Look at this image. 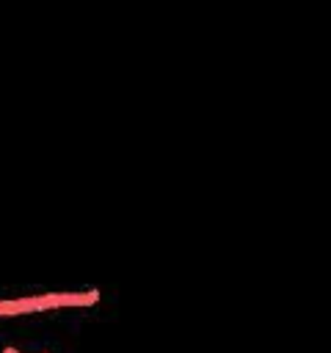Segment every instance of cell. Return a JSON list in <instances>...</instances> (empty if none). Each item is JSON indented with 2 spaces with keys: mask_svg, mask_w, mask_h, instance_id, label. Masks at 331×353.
I'll list each match as a JSON object with an SVG mask.
<instances>
[{
  "mask_svg": "<svg viewBox=\"0 0 331 353\" xmlns=\"http://www.w3.org/2000/svg\"><path fill=\"white\" fill-rule=\"evenodd\" d=\"M3 353H22V350H17V347H3Z\"/></svg>",
  "mask_w": 331,
  "mask_h": 353,
  "instance_id": "2",
  "label": "cell"
},
{
  "mask_svg": "<svg viewBox=\"0 0 331 353\" xmlns=\"http://www.w3.org/2000/svg\"><path fill=\"white\" fill-rule=\"evenodd\" d=\"M99 301L97 290L88 292H47V295H30V298H11L0 301V317H14V314H33V312H47V309H83L94 306Z\"/></svg>",
  "mask_w": 331,
  "mask_h": 353,
  "instance_id": "1",
  "label": "cell"
}]
</instances>
